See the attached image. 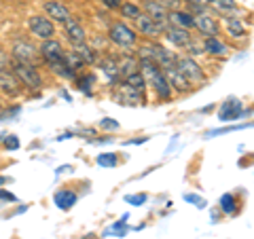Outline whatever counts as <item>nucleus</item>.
I'll return each mask as SVG.
<instances>
[{"label": "nucleus", "instance_id": "nucleus-1", "mask_svg": "<svg viewBox=\"0 0 254 239\" xmlns=\"http://www.w3.org/2000/svg\"><path fill=\"white\" fill-rule=\"evenodd\" d=\"M11 66H13L11 68L13 74L17 76L21 87H26V89H41L43 87V76L36 70L34 63H26V61H19V60L11 58Z\"/></svg>", "mask_w": 254, "mask_h": 239}, {"label": "nucleus", "instance_id": "nucleus-2", "mask_svg": "<svg viewBox=\"0 0 254 239\" xmlns=\"http://www.w3.org/2000/svg\"><path fill=\"white\" fill-rule=\"evenodd\" d=\"M108 38H110V41H113L115 45L123 47V49H129V47H133V45L138 43V32L133 30V28H129L127 23H123V21H117V23H113V26H110Z\"/></svg>", "mask_w": 254, "mask_h": 239}, {"label": "nucleus", "instance_id": "nucleus-3", "mask_svg": "<svg viewBox=\"0 0 254 239\" xmlns=\"http://www.w3.org/2000/svg\"><path fill=\"white\" fill-rule=\"evenodd\" d=\"M28 28H30V34L41 38V41H49V38L55 36V26L47 15L45 17L43 15H32L30 21H28Z\"/></svg>", "mask_w": 254, "mask_h": 239}, {"label": "nucleus", "instance_id": "nucleus-4", "mask_svg": "<svg viewBox=\"0 0 254 239\" xmlns=\"http://www.w3.org/2000/svg\"><path fill=\"white\" fill-rule=\"evenodd\" d=\"M176 68L185 74L187 81L193 85V83H203L205 81V72L199 63L195 61V58H178L176 60Z\"/></svg>", "mask_w": 254, "mask_h": 239}, {"label": "nucleus", "instance_id": "nucleus-5", "mask_svg": "<svg viewBox=\"0 0 254 239\" xmlns=\"http://www.w3.org/2000/svg\"><path fill=\"white\" fill-rule=\"evenodd\" d=\"M193 28L199 32L203 38H214L220 34V28H218V21L212 17L210 13H199V15H193Z\"/></svg>", "mask_w": 254, "mask_h": 239}, {"label": "nucleus", "instance_id": "nucleus-6", "mask_svg": "<svg viewBox=\"0 0 254 239\" xmlns=\"http://www.w3.org/2000/svg\"><path fill=\"white\" fill-rule=\"evenodd\" d=\"M115 100L119 102V104H123V106H140V104H144V102H146L144 93L131 89V87L125 85V83L115 91Z\"/></svg>", "mask_w": 254, "mask_h": 239}, {"label": "nucleus", "instance_id": "nucleus-7", "mask_svg": "<svg viewBox=\"0 0 254 239\" xmlns=\"http://www.w3.org/2000/svg\"><path fill=\"white\" fill-rule=\"evenodd\" d=\"M163 74L165 78H168V83L172 87V91H178V93H189L190 89H193V85H190L185 74L180 72V70L176 66H170V68H163Z\"/></svg>", "mask_w": 254, "mask_h": 239}, {"label": "nucleus", "instance_id": "nucleus-8", "mask_svg": "<svg viewBox=\"0 0 254 239\" xmlns=\"http://www.w3.org/2000/svg\"><path fill=\"white\" fill-rule=\"evenodd\" d=\"M13 60H19V61H26V63H34L36 66V61H38V49L34 45H30L26 41H17L13 45Z\"/></svg>", "mask_w": 254, "mask_h": 239}, {"label": "nucleus", "instance_id": "nucleus-9", "mask_svg": "<svg viewBox=\"0 0 254 239\" xmlns=\"http://www.w3.org/2000/svg\"><path fill=\"white\" fill-rule=\"evenodd\" d=\"M0 91L9 98H15L21 91V83L17 81L11 68H0Z\"/></svg>", "mask_w": 254, "mask_h": 239}, {"label": "nucleus", "instance_id": "nucleus-10", "mask_svg": "<svg viewBox=\"0 0 254 239\" xmlns=\"http://www.w3.org/2000/svg\"><path fill=\"white\" fill-rule=\"evenodd\" d=\"M244 117V106L237 98H231L227 102H222V106L218 110V119L222 123H229V121H237V119Z\"/></svg>", "mask_w": 254, "mask_h": 239}, {"label": "nucleus", "instance_id": "nucleus-11", "mask_svg": "<svg viewBox=\"0 0 254 239\" xmlns=\"http://www.w3.org/2000/svg\"><path fill=\"white\" fill-rule=\"evenodd\" d=\"M43 9L47 13V17H49L51 21H60V23H66L72 15H70L68 6L62 4L60 0H47V2L43 4Z\"/></svg>", "mask_w": 254, "mask_h": 239}, {"label": "nucleus", "instance_id": "nucleus-12", "mask_svg": "<svg viewBox=\"0 0 254 239\" xmlns=\"http://www.w3.org/2000/svg\"><path fill=\"white\" fill-rule=\"evenodd\" d=\"M38 55L49 63V61H58L64 58V47L60 41H55V38H49V41H43V45L38 47Z\"/></svg>", "mask_w": 254, "mask_h": 239}, {"label": "nucleus", "instance_id": "nucleus-13", "mask_svg": "<svg viewBox=\"0 0 254 239\" xmlns=\"http://www.w3.org/2000/svg\"><path fill=\"white\" fill-rule=\"evenodd\" d=\"M163 34H165V38L176 47V49H185V47L193 41L190 38V32L189 30H185V28H176V26H168L163 30Z\"/></svg>", "mask_w": 254, "mask_h": 239}, {"label": "nucleus", "instance_id": "nucleus-14", "mask_svg": "<svg viewBox=\"0 0 254 239\" xmlns=\"http://www.w3.org/2000/svg\"><path fill=\"white\" fill-rule=\"evenodd\" d=\"M176 60H178V55L174 53V51H170V49H165V47L153 43V61L161 70L163 68H170V66H176Z\"/></svg>", "mask_w": 254, "mask_h": 239}, {"label": "nucleus", "instance_id": "nucleus-15", "mask_svg": "<svg viewBox=\"0 0 254 239\" xmlns=\"http://www.w3.org/2000/svg\"><path fill=\"white\" fill-rule=\"evenodd\" d=\"M144 15H148V17L153 19L157 26H161L163 30L168 28V11H165L157 0H146L144 2Z\"/></svg>", "mask_w": 254, "mask_h": 239}, {"label": "nucleus", "instance_id": "nucleus-16", "mask_svg": "<svg viewBox=\"0 0 254 239\" xmlns=\"http://www.w3.org/2000/svg\"><path fill=\"white\" fill-rule=\"evenodd\" d=\"M133 21H136V32H140V34H144V36L157 38V36L163 34V28L157 26V23L150 19L148 15H140V17H136Z\"/></svg>", "mask_w": 254, "mask_h": 239}, {"label": "nucleus", "instance_id": "nucleus-17", "mask_svg": "<svg viewBox=\"0 0 254 239\" xmlns=\"http://www.w3.org/2000/svg\"><path fill=\"white\" fill-rule=\"evenodd\" d=\"M148 85L157 91V95H159L161 100H170V98H172V87H170V83H168V78H165L163 70H157V72L153 74V78L148 81Z\"/></svg>", "mask_w": 254, "mask_h": 239}, {"label": "nucleus", "instance_id": "nucleus-18", "mask_svg": "<svg viewBox=\"0 0 254 239\" xmlns=\"http://www.w3.org/2000/svg\"><path fill=\"white\" fill-rule=\"evenodd\" d=\"M64 26H66V28H64V32H66V38H68V41L72 43V45H78V43H85V41H87L85 28H83L76 19L70 17L66 23H64Z\"/></svg>", "mask_w": 254, "mask_h": 239}, {"label": "nucleus", "instance_id": "nucleus-19", "mask_svg": "<svg viewBox=\"0 0 254 239\" xmlns=\"http://www.w3.org/2000/svg\"><path fill=\"white\" fill-rule=\"evenodd\" d=\"M168 23H172V26L176 28H185V30H190L193 28V13L189 11H168Z\"/></svg>", "mask_w": 254, "mask_h": 239}, {"label": "nucleus", "instance_id": "nucleus-20", "mask_svg": "<svg viewBox=\"0 0 254 239\" xmlns=\"http://www.w3.org/2000/svg\"><path fill=\"white\" fill-rule=\"evenodd\" d=\"M201 47H203V53H210V55H214V58H222V55H227V53H229V47L222 43L218 36L205 38Z\"/></svg>", "mask_w": 254, "mask_h": 239}, {"label": "nucleus", "instance_id": "nucleus-21", "mask_svg": "<svg viewBox=\"0 0 254 239\" xmlns=\"http://www.w3.org/2000/svg\"><path fill=\"white\" fill-rule=\"evenodd\" d=\"M53 201H55V205H58L60 210H70L72 205L78 201V197H76V193H72V190H58V193L53 195Z\"/></svg>", "mask_w": 254, "mask_h": 239}, {"label": "nucleus", "instance_id": "nucleus-22", "mask_svg": "<svg viewBox=\"0 0 254 239\" xmlns=\"http://www.w3.org/2000/svg\"><path fill=\"white\" fill-rule=\"evenodd\" d=\"M72 51L78 55V58L83 60L85 66H93L98 58H95V49H91L87 43H78V45H72Z\"/></svg>", "mask_w": 254, "mask_h": 239}, {"label": "nucleus", "instance_id": "nucleus-23", "mask_svg": "<svg viewBox=\"0 0 254 239\" xmlns=\"http://www.w3.org/2000/svg\"><path fill=\"white\" fill-rule=\"evenodd\" d=\"M123 83L129 85L131 89H136V91H140V93H144L146 87H148V85H146V78L140 74V70H136V72H131V74H127Z\"/></svg>", "mask_w": 254, "mask_h": 239}, {"label": "nucleus", "instance_id": "nucleus-24", "mask_svg": "<svg viewBox=\"0 0 254 239\" xmlns=\"http://www.w3.org/2000/svg\"><path fill=\"white\" fill-rule=\"evenodd\" d=\"M76 81V89L83 91L85 95H91L93 93V85H95V74L89 72V74H83V76H74Z\"/></svg>", "mask_w": 254, "mask_h": 239}, {"label": "nucleus", "instance_id": "nucleus-25", "mask_svg": "<svg viewBox=\"0 0 254 239\" xmlns=\"http://www.w3.org/2000/svg\"><path fill=\"white\" fill-rule=\"evenodd\" d=\"M117 66H119V76L125 78L127 74H131V72H136L138 70V60L131 58V55H125L121 61H117Z\"/></svg>", "mask_w": 254, "mask_h": 239}, {"label": "nucleus", "instance_id": "nucleus-26", "mask_svg": "<svg viewBox=\"0 0 254 239\" xmlns=\"http://www.w3.org/2000/svg\"><path fill=\"white\" fill-rule=\"evenodd\" d=\"M218 205H220L222 212L229 214V216H233V214L237 212V199H235L233 193H225V195H222L220 201H218Z\"/></svg>", "mask_w": 254, "mask_h": 239}, {"label": "nucleus", "instance_id": "nucleus-27", "mask_svg": "<svg viewBox=\"0 0 254 239\" xmlns=\"http://www.w3.org/2000/svg\"><path fill=\"white\" fill-rule=\"evenodd\" d=\"M47 66L51 68V72H53V74H58V76H62V78H74V76H76V74L72 72V70H70V68L66 66V63H64V60L49 61Z\"/></svg>", "mask_w": 254, "mask_h": 239}, {"label": "nucleus", "instance_id": "nucleus-28", "mask_svg": "<svg viewBox=\"0 0 254 239\" xmlns=\"http://www.w3.org/2000/svg\"><path fill=\"white\" fill-rule=\"evenodd\" d=\"M64 63H66V66L70 68V70H72V72L76 74L78 72V70H81L83 66H85V63H83V60L81 58H78V55L72 51V49H70V51H64Z\"/></svg>", "mask_w": 254, "mask_h": 239}, {"label": "nucleus", "instance_id": "nucleus-29", "mask_svg": "<svg viewBox=\"0 0 254 239\" xmlns=\"http://www.w3.org/2000/svg\"><path fill=\"white\" fill-rule=\"evenodd\" d=\"M227 32H229V36H233V38H242V36H246L244 23L237 19V17H227Z\"/></svg>", "mask_w": 254, "mask_h": 239}, {"label": "nucleus", "instance_id": "nucleus-30", "mask_svg": "<svg viewBox=\"0 0 254 239\" xmlns=\"http://www.w3.org/2000/svg\"><path fill=\"white\" fill-rule=\"evenodd\" d=\"M100 68H102V72H104L108 78H110V81H117V76H119V66H117V60H113V58H110V60H104V61H102L100 63Z\"/></svg>", "mask_w": 254, "mask_h": 239}, {"label": "nucleus", "instance_id": "nucleus-31", "mask_svg": "<svg viewBox=\"0 0 254 239\" xmlns=\"http://www.w3.org/2000/svg\"><path fill=\"white\" fill-rule=\"evenodd\" d=\"M121 13H123V17H127V19H136V17H140L142 15V9L138 4H133V2H121Z\"/></svg>", "mask_w": 254, "mask_h": 239}, {"label": "nucleus", "instance_id": "nucleus-32", "mask_svg": "<svg viewBox=\"0 0 254 239\" xmlns=\"http://www.w3.org/2000/svg\"><path fill=\"white\" fill-rule=\"evenodd\" d=\"M95 163H98L100 167H115L117 163H119V159H117V155L115 153H102V155H98V159H95Z\"/></svg>", "mask_w": 254, "mask_h": 239}, {"label": "nucleus", "instance_id": "nucleus-33", "mask_svg": "<svg viewBox=\"0 0 254 239\" xmlns=\"http://www.w3.org/2000/svg\"><path fill=\"white\" fill-rule=\"evenodd\" d=\"M210 4L220 13H231L235 11V0H210Z\"/></svg>", "mask_w": 254, "mask_h": 239}, {"label": "nucleus", "instance_id": "nucleus-34", "mask_svg": "<svg viewBox=\"0 0 254 239\" xmlns=\"http://www.w3.org/2000/svg\"><path fill=\"white\" fill-rule=\"evenodd\" d=\"M127 220H129V214L121 216V220L115 222V225L108 229V233H115V235H119V237H123V235L127 233Z\"/></svg>", "mask_w": 254, "mask_h": 239}, {"label": "nucleus", "instance_id": "nucleus-35", "mask_svg": "<svg viewBox=\"0 0 254 239\" xmlns=\"http://www.w3.org/2000/svg\"><path fill=\"white\" fill-rule=\"evenodd\" d=\"M244 127H250V123H246V125H233V127H220V129H210L208 133H205V138H216V135H220V133H229V131H235V129H244Z\"/></svg>", "mask_w": 254, "mask_h": 239}, {"label": "nucleus", "instance_id": "nucleus-36", "mask_svg": "<svg viewBox=\"0 0 254 239\" xmlns=\"http://www.w3.org/2000/svg\"><path fill=\"white\" fill-rule=\"evenodd\" d=\"M2 144H4V148H6V150H17V148L21 146V142H19L17 135L9 133V135H4V138H2Z\"/></svg>", "mask_w": 254, "mask_h": 239}, {"label": "nucleus", "instance_id": "nucleus-37", "mask_svg": "<svg viewBox=\"0 0 254 239\" xmlns=\"http://www.w3.org/2000/svg\"><path fill=\"white\" fill-rule=\"evenodd\" d=\"M185 201H189L190 205H195L197 210H205V199L199 195H193V193H187L185 195Z\"/></svg>", "mask_w": 254, "mask_h": 239}, {"label": "nucleus", "instance_id": "nucleus-38", "mask_svg": "<svg viewBox=\"0 0 254 239\" xmlns=\"http://www.w3.org/2000/svg\"><path fill=\"white\" fill-rule=\"evenodd\" d=\"M146 193H138V195H127L125 197V201L127 203H131V205H144L146 203Z\"/></svg>", "mask_w": 254, "mask_h": 239}, {"label": "nucleus", "instance_id": "nucleus-39", "mask_svg": "<svg viewBox=\"0 0 254 239\" xmlns=\"http://www.w3.org/2000/svg\"><path fill=\"white\" fill-rule=\"evenodd\" d=\"M157 2L161 4L165 11H176V9H180V2H182V0H157Z\"/></svg>", "mask_w": 254, "mask_h": 239}, {"label": "nucleus", "instance_id": "nucleus-40", "mask_svg": "<svg viewBox=\"0 0 254 239\" xmlns=\"http://www.w3.org/2000/svg\"><path fill=\"white\" fill-rule=\"evenodd\" d=\"M185 49H187V53H189V58H195V55H201V53H203V47H199V45L193 43V41H190V43L185 47Z\"/></svg>", "mask_w": 254, "mask_h": 239}, {"label": "nucleus", "instance_id": "nucleus-41", "mask_svg": "<svg viewBox=\"0 0 254 239\" xmlns=\"http://www.w3.org/2000/svg\"><path fill=\"white\" fill-rule=\"evenodd\" d=\"M100 127H102V129H108V131H117L119 129V123L115 121V119H102Z\"/></svg>", "mask_w": 254, "mask_h": 239}, {"label": "nucleus", "instance_id": "nucleus-42", "mask_svg": "<svg viewBox=\"0 0 254 239\" xmlns=\"http://www.w3.org/2000/svg\"><path fill=\"white\" fill-rule=\"evenodd\" d=\"M21 113V108L19 106H13L11 110H4V113H0V121H9L11 117H17Z\"/></svg>", "mask_w": 254, "mask_h": 239}, {"label": "nucleus", "instance_id": "nucleus-43", "mask_svg": "<svg viewBox=\"0 0 254 239\" xmlns=\"http://www.w3.org/2000/svg\"><path fill=\"white\" fill-rule=\"evenodd\" d=\"M0 201H17V197L9 190H0Z\"/></svg>", "mask_w": 254, "mask_h": 239}, {"label": "nucleus", "instance_id": "nucleus-44", "mask_svg": "<svg viewBox=\"0 0 254 239\" xmlns=\"http://www.w3.org/2000/svg\"><path fill=\"white\" fill-rule=\"evenodd\" d=\"M9 61H11V58L2 49H0V68H6V66H9Z\"/></svg>", "mask_w": 254, "mask_h": 239}, {"label": "nucleus", "instance_id": "nucleus-45", "mask_svg": "<svg viewBox=\"0 0 254 239\" xmlns=\"http://www.w3.org/2000/svg\"><path fill=\"white\" fill-rule=\"evenodd\" d=\"M104 2V6H108V9H119L121 6V0H102Z\"/></svg>", "mask_w": 254, "mask_h": 239}, {"label": "nucleus", "instance_id": "nucleus-46", "mask_svg": "<svg viewBox=\"0 0 254 239\" xmlns=\"http://www.w3.org/2000/svg\"><path fill=\"white\" fill-rule=\"evenodd\" d=\"M91 142H93V144H108V142H113V138L106 135V138H93Z\"/></svg>", "mask_w": 254, "mask_h": 239}, {"label": "nucleus", "instance_id": "nucleus-47", "mask_svg": "<svg viewBox=\"0 0 254 239\" xmlns=\"http://www.w3.org/2000/svg\"><path fill=\"white\" fill-rule=\"evenodd\" d=\"M146 140H148V138H138V140H129V142H125V146H127V144H144Z\"/></svg>", "mask_w": 254, "mask_h": 239}, {"label": "nucleus", "instance_id": "nucleus-48", "mask_svg": "<svg viewBox=\"0 0 254 239\" xmlns=\"http://www.w3.org/2000/svg\"><path fill=\"white\" fill-rule=\"evenodd\" d=\"M187 2H190V4H203V6H208V4H210V0H187Z\"/></svg>", "mask_w": 254, "mask_h": 239}, {"label": "nucleus", "instance_id": "nucleus-49", "mask_svg": "<svg viewBox=\"0 0 254 239\" xmlns=\"http://www.w3.org/2000/svg\"><path fill=\"white\" fill-rule=\"evenodd\" d=\"M4 182H9V178H4V176H0V184H4Z\"/></svg>", "mask_w": 254, "mask_h": 239}, {"label": "nucleus", "instance_id": "nucleus-50", "mask_svg": "<svg viewBox=\"0 0 254 239\" xmlns=\"http://www.w3.org/2000/svg\"><path fill=\"white\" fill-rule=\"evenodd\" d=\"M4 135H6V133H0V142H2V138H4Z\"/></svg>", "mask_w": 254, "mask_h": 239}, {"label": "nucleus", "instance_id": "nucleus-51", "mask_svg": "<svg viewBox=\"0 0 254 239\" xmlns=\"http://www.w3.org/2000/svg\"><path fill=\"white\" fill-rule=\"evenodd\" d=\"M0 110H2V100H0Z\"/></svg>", "mask_w": 254, "mask_h": 239}]
</instances>
